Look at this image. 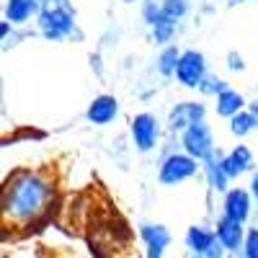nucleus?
I'll use <instances>...</instances> for the list:
<instances>
[{
    "label": "nucleus",
    "instance_id": "nucleus-1",
    "mask_svg": "<svg viewBox=\"0 0 258 258\" xmlns=\"http://www.w3.org/2000/svg\"><path fill=\"white\" fill-rule=\"evenodd\" d=\"M57 207V181L47 168H16L3 181V230L31 232L44 227Z\"/></svg>",
    "mask_w": 258,
    "mask_h": 258
},
{
    "label": "nucleus",
    "instance_id": "nucleus-2",
    "mask_svg": "<svg viewBox=\"0 0 258 258\" xmlns=\"http://www.w3.org/2000/svg\"><path fill=\"white\" fill-rule=\"evenodd\" d=\"M36 29H39V36L47 41L80 39L78 13L68 0H52V3L41 6V11L36 16Z\"/></svg>",
    "mask_w": 258,
    "mask_h": 258
},
{
    "label": "nucleus",
    "instance_id": "nucleus-3",
    "mask_svg": "<svg viewBox=\"0 0 258 258\" xmlns=\"http://www.w3.org/2000/svg\"><path fill=\"white\" fill-rule=\"evenodd\" d=\"M202 176V160L188 155L186 150H170L160 158L158 165V183L165 188H176L191 178Z\"/></svg>",
    "mask_w": 258,
    "mask_h": 258
},
{
    "label": "nucleus",
    "instance_id": "nucleus-4",
    "mask_svg": "<svg viewBox=\"0 0 258 258\" xmlns=\"http://www.w3.org/2000/svg\"><path fill=\"white\" fill-rule=\"evenodd\" d=\"M163 132H165V124L153 111H140L129 121V137H132V145L140 155H147L153 150H158Z\"/></svg>",
    "mask_w": 258,
    "mask_h": 258
},
{
    "label": "nucleus",
    "instance_id": "nucleus-5",
    "mask_svg": "<svg viewBox=\"0 0 258 258\" xmlns=\"http://www.w3.org/2000/svg\"><path fill=\"white\" fill-rule=\"evenodd\" d=\"M183 248L188 255H197V258H222L227 255L217 232H214V225H188L183 232Z\"/></svg>",
    "mask_w": 258,
    "mask_h": 258
},
{
    "label": "nucleus",
    "instance_id": "nucleus-6",
    "mask_svg": "<svg viewBox=\"0 0 258 258\" xmlns=\"http://www.w3.org/2000/svg\"><path fill=\"white\" fill-rule=\"evenodd\" d=\"M207 75H209V62H207L204 52H199V49H181L178 68H176V75H173L181 88L199 91V85L204 83Z\"/></svg>",
    "mask_w": 258,
    "mask_h": 258
},
{
    "label": "nucleus",
    "instance_id": "nucleus-7",
    "mask_svg": "<svg viewBox=\"0 0 258 258\" xmlns=\"http://www.w3.org/2000/svg\"><path fill=\"white\" fill-rule=\"evenodd\" d=\"M178 142H181V150H186L188 155H194V158L202 160V163L217 153V145H214V132H212V126L207 124V119L191 124L188 129H183V132L178 135Z\"/></svg>",
    "mask_w": 258,
    "mask_h": 258
},
{
    "label": "nucleus",
    "instance_id": "nucleus-8",
    "mask_svg": "<svg viewBox=\"0 0 258 258\" xmlns=\"http://www.w3.org/2000/svg\"><path fill=\"white\" fill-rule=\"evenodd\" d=\"M207 103L204 101H178L170 106V111L165 116V132L178 137L183 129H188L191 124L204 121L207 119Z\"/></svg>",
    "mask_w": 258,
    "mask_h": 258
},
{
    "label": "nucleus",
    "instance_id": "nucleus-9",
    "mask_svg": "<svg viewBox=\"0 0 258 258\" xmlns=\"http://www.w3.org/2000/svg\"><path fill=\"white\" fill-rule=\"evenodd\" d=\"M253 207H255V199L250 188H243V186H230L225 194H222V214L232 220H240L248 225V220L253 217Z\"/></svg>",
    "mask_w": 258,
    "mask_h": 258
},
{
    "label": "nucleus",
    "instance_id": "nucleus-10",
    "mask_svg": "<svg viewBox=\"0 0 258 258\" xmlns=\"http://www.w3.org/2000/svg\"><path fill=\"white\" fill-rule=\"evenodd\" d=\"M214 232H217V238H220L227 255H238L243 250L248 227L240 220H232V217H227V214H220V217L214 220Z\"/></svg>",
    "mask_w": 258,
    "mask_h": 258
},
{
    "label": "nucleus",
    "instance_id": "nucleus-11",
    "mask_svg": "<svg viewBox=\"0 0 258 258\" xmlns=\"http://www.w3.org/2000/svg\"><path fill=\"white\" fill-rule=\"evenodd\" d=\"M140 240L145 245L147 258H163L173 243V235L163 222H142L140 225Z\"/></svg>",
    "mask_w": 258,
    "mask_h": 258
},
{
    "label": "nucleus",
    "instance_id": "nucleus-12",
    "mask_svg": "<svg viewBox=\"0 0 258 258\" xmlns=\"http://www.w3.org/2000/svg\"><path fill=\"white\" fill-rule=\"evenodd\" d=\"M85 119L93 126H109L119 119V98L111 93H101L91 98L88 109H85Z\"/></svg>",
    "mask_w": 258,
    "mask_h": 258
},
{
    "label": "nucleus",
    "instance_id": "nucleus-13",
    "mask_svg": "<svg viewBox=\"0 0 258 258\" xmlns=\"http://www.w3.org/2000/svg\"><path fill=\"white\" fill-rule=\"evenodd\" d=\"M220 160H222V165H225V170L230 173L232 181L240 178V176H248V173H253V170H255V155H253V150L248 145L230 147L227 153L220 155Z\"/></svg>",
    "mask_w": 258,
    "mask_h": 258
},
{
    "label": "nucleus",
    "instance_id": "nucleus-14",
    "mask_svg": "<svg viewBox=\"0 0 258 258\" xmlns=\"http://www.w3.org/2000/svg\"><path fill=\"white\" fill-rule=\"evenodd\" d=\"M202 176H204V183L212 194H225L230 188V181H232L222 165V160H220V153H214L212 158H207L202 163Z\"/></svg>",
    "mask_w": 258,
    "mask_h": 258
},
{
    "label": "nucleus",
    "instance_id": "nucleus-15",
    "mask_svg": "<svg viewBox=\"0 0 258 258\" xmlns=\"http://www.w3.org/2000/svg\"><path fill=\"white\" fill-rule=\"evenodd\" d=\"M41 6H44L41 0H6L3 18H8L16 26H26V24H31V21H36Z\"/></svg>",
    "mask_w": 258,
    "mask_h": 258
},
{
    "label": "nucleus",
    "instance_id": "nucleus-16",
    "mask_svg": "<svg viewBox=\"0 0 258 258\" xmlns=\"http://www.w3.org/2000/svg\"><path fill=\"white\" fill-rule=\"evenodd\" d=\"M243 109H248V98L235 88H225L217 98H214V114L220 119H230Z\"/></svg>",
    "mask_w": 258,
    "mask_h": 258
},
{
    "label": "nucleus",
    "instance_id": "nucleus-17",
    "mask_svg": "<svg viewBox=\"0 0 258 258\" xmlns=\"http://www.w3.org/2000/svg\"><path fill=\"white\" fill-rule=\"evenodd\" d=\"M227 129H230L232 137L245 140V137H250L255 129H258V116H255L250 109H243V111H238L235 116L227 119Z\"/></svg>",
    "mask_w": 258,
    "mask_h": 258
},
{
    "label": "nucleus",
    "instance_id": "nucleus-18",
    "mask_svg": "<svg viewBox=\"0 0 258 258\" xmlns=\"http://www.w3.org/2000/svg\"><path fill=\"white\" fill-rule=\"evenodd\" d=\"M176 34H178V21L163 16L158 24L150 26V39H153V44L158 47H165V44H173L176 41Z\"/></svg>",
    "mask_w": 258,
    "mask_h": 258
},
{
    "label": "nucleus",
    "instance_id": "nucleus-19",
    "mask_svg": "<svg viewBox=\"0 0 258 258\" xmlns=\"http://www.w3.org/2000/svg\"><path fill=\"white\" fill-rule=\"evenodd\" d=\"M178 57H181V49H178L176 44L160 47V54H158V59H155V70L160 73V78H173V75H176Z\"/></svg>",
    "mask_w": 258,
    "mask_h": 258
},
{
    "label": "nucleus",
    "instance_id": "nucleus-20",
    "mask_svg": "<svg viewBox=\"0 0 258 258\" xmlns=\"http://www.w3.org/2000/svg\"><path fill=\"white\" fill-rule=\"evenodd\" d=\"M225 88H230V83H227L225 78H220V75H212V73H209V75L204 78V83L199 85V96H202V98H212V101H214V98H217Z\"/></svg>",
    "mask_w": 258,
    "mask_h": 258
},
{
    "label": "nucleus",
    "instance_id": "nucleus-21",
    "mask_svg": "<svg viewBox=\"0 0 258 258\" xmlns=\"http://www.w3.org/2000/svg\"><path fill=\"white\" fill-rule=\"evenodd\" d=\"M140 6H142V8H140V13H142V21H145V26H147V29L153 26V24H158V21L165 16V13H163V3H160V0H142Z\"/></svg>",
    "mask_w": 258,
    "mask_h": 258
},
{
    "label": "nucleus",
    "instance_id": "nucleus-22",
    "mask_svg": "<svg viewBox=\"0 0 258 258\" xmlns=\"http://www.w3.org/2000/svg\"><path fill=\"white\" fill-rule=\"evenodd\" d=\"M163 3V13L168 16V18H173V21H181L188 16V11H191V3L188 0H160Z\"/></svg>",
    "mask_w": 258,
    "mask_h": 258
},
{
    "label": "nucleus",
    "instance_id": "nucleus-23",
    "mask_svg": "<svg viewBox=\"0 0 258 258\" xmlns=\"http://www.w3.org/2000/svg\"><path fill=\"white\" fill-rule=\"evenodd\" d=\"M16 29H18L16 24H11L8 18H3V24H0V41H3V49H11V47L18 44V31Z\"/></svg>",
    "mask_w": 258,
    "mask_h": 258
},
{
    "label": "nucleus",
    "instance_id": "nucleus-24",
    "mask_svg": "<svg viewBox=\"0 0 258 258\" xmlns=\"http://www.w3.org/2000/svg\"><path fill=\"white\" fill-rule=\"evenodd\" d=\"M240 255H243V258H258V225H255V227H248Z\"/></svg>",
    "mask_w": 258,
    "mask_h": 258
},
{
    "label": "nucleus",
    "instance_id": "nucleus-25",
    "mask_svg": "<svg viewBox=\"0 0 258 258\" xmlns=\"http://www.w3.org/2000/svg\"><path fill=\"white\" fill-rule=\"evenodd\" d=\"M227 68L232 70V73H245V59H243V54H238V52H227Z\"/></svg>",
    "mask_w": 258,
    "mask_h": 258
},
{
    "label": "nucleus",
    "instance_id": "nucleus-26",
    "mask_svg": "<svg viewBox=\"0 0 258 258\" xmlns=\"http://www.w3.org/2000/svg\"><path fill=\"white\" fill-rule=\"evenodd\" d=\"M248 188H250V194H253V199H255V204H258V168L250 173V183H248Z\"/></svg>",
    "mask_w": 258,
    "mask_h": 258
},
{
    "label": "nucleus",
    "instance_id": "nucleus-27",
    "mask_svg": "<svg viewBox=\"0 0 258 258\" xmlns=\"http://www.w3.org/2000/svg\"><path fill=\"white\" fill-rule=\"evenodd\" d=\"M248 109H250V111H253V114L258 116V98H253V101H248Z\"/></svg>",
    "mask_w": 258,
    "mask_h": 258
},
{
    "label": "nucleus",
    "instance_id": "nucleus-28",
    "mask_svg": "<svg viewBox=\"0 0 258 258\" xmlns=\"http://www.w3.org/2000/svg\"><path fill=\"white\" fill-rule=\"evenodd\" d=\"M121 3H126V6H132V3H142V0H121Z\"/></svg>",
    "mask_w": 258,
    "mask_h": 258
},
{
    "label": "nucleus",
    "instance_id": "nucleus-29",
    "mask_svg": "<svg viewBox=\"0 0 258 258\" xmlns=\"http://www.w3.org/2000/svg\"><path fill=\"white\" fill-rule=\"evenodd\" d=\"M227 3H245V0H227Z\"/></svg>",
    "mask_w": 258,
    "mask_h": 258
},
{
    "label": "nucleus",
    "instance_id": "nucleus-30",
    "mask_svg": "<svg viewBox=\"0 0 258 258\" xmlns=\"http://www.w3.org/2000/svg\"><path fill=\"white\" fill-rule=\"evenodd\" d=\"M41 3H52V0H41Z\"/></svg>",
    "mask_w": 258,
    "mask_h": 258
}]
</instances>
